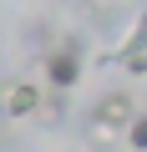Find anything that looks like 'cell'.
<instances>
[{
  "mask_svg": "<svg viewBox=\"0 0 147 152\" xmlns=\"http://www.w3.org/2000/svg\"><path fill=\"white\" fill-rule=\"evenodd\" d=\"M46 81H51L56 91H71V86L81 81V51L71 46V41H66V46H56V51L46 56Z\"/></svg>",
  "mask_w": 147,
  "mask_h": 152,
  "instance_id": "6da1fadb",
  "label": "cell"
},
{
  "mask_svg": "<svg viewBox=\"0 0 147 152\" xmlns=\"http://www.w3.org/2000/svg\"><path fill=\"white\" fill-rule=\"evenodd\" d=\"M91 117H102V122H107L112 132H127V127H132V122H137L142 112H137V102H132L127 91H112V96H102V107H97Z\"/></svg>",
  "mask_w": 147,
  "mask_h": 152,
  "instance_id": "7a4b0ae2",
  "label": "cell"
},
{
  "mask_svg": "<svg viewBox=\"0 0 147 152\" xmlns=\"http://www.w3.org/2000/svg\"><path fill=\"white\" fill-rule=\"evenodd\" d=\"M41 91L31 86V81H15L10 91H5V117H31V112H41Z\"/></svg>",
  "mask_w": 147,
  "mask_h": 152,
  "instance_id": "3957f363",
  "label": "cell"
},
{
  "mask_svg": "<svg viewBox=\"0 0 147 152\" xmlns=\"http://www.w3.org/2000/svg\"><path fill=\"white\" fill-rule=\"evenodd\" d=\"M132 51H147V15H137V20H132V31L122 36V46H117V51H107V56H112V61H122V56H132ZM107 56H102V61H107Z\"/></svg>",
  "mask_w": 147,
  "mask_h": 152,
  "instance_id": "277c9868",
  "label": "cell"
},
{
  "mask_svg": "<svg viewBox=\"0 0 147 152\" xmlns=\"http://www.w3.org/2000/svg\"><path fill=\"white\" fill-rule=\"evenodd\" d=\"M127 147H132V152H147V112L127 127Z\"/></svg>",
  "mask_w": 147,
  "mask_h": 152,
  "instance_id": "5b68a950",
  "label": "cell"
},
{
  "mask_svg": "<svg viewBox=\"0 0 147 152\" xmlns=\"http://www.w3.org/2000/svg\"><path fill=\"white\" fill-rule=\"evenodd\" d=\"M86 137H91L97 147H112V137H117V132H112V127H107L102 117H91V122H86Z\"/></svg>",
  "mask_w": 147,
  "mask_h": 152,
  "instance_id": "8992f818",
  "label": "cell"
},
{
  "mask_svg": "<svg viewBox=\"0 0 147 152\" xmlns=\"http://www.w3.org/2000/svg\"><path fill=\"white\" fill-rule=\"evenodd\" d=\"M61 112H66V91H56V96H46V102H41V122H56Z\"/></svg>",
  "mask_w": 147,
  "mask_h": 152,
  "instance_id": "52a82bcc",
  "label": "cell"
},
{
  "mask_svg": "<svg viewBox=\"0 0 147 152\" xmlns=\"http://www.w3.org/2000/svg\"><path fill=\"white\" fill-rule=\"evenodd\" d=\"M122 66H127L132 76H147V51H132V56H122Z\"/></svg>",
  "mask_w": 147,
  "mask_h": 152,
  "instance_id": "ba28073f",
  "label": "cell"
}]
</instances>
